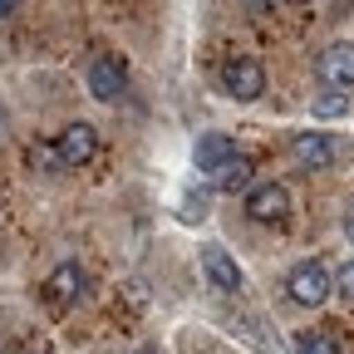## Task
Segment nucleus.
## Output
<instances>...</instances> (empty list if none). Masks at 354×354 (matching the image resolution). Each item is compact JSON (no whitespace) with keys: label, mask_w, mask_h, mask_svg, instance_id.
I'll return each mask as SVG.
<instances>
[{"label":"nucleus","mask_w":354,"mask_h":354,"mask_svg":"<svg viewBox=\"0 0 354 354\" xmlns=\"http://www.w3.org/2000/svg\"><path fill=\"white\" fill-rule=\"evenodd\" d=\"M202 271H207V286H212L216 295H236V290H241V266L221 251V246H207V251H202Z\"/></svg>","instance_id":"nucleus-8"},{"label":"nucleus","mask_w":354,"mask_h":354,"mask_svg":"<svg viewBox=\"0 0 354 354\" xmlns=\"http://www.w3.org/2000/svg\"><path fill=\"white\" fill-rule=\"evenodd\" d=\"M15 6H20V0H0V15H15Z\"/></svg>","instance_id":"nucleus-19"},{"label":"nucleus","mask_w":354,"mask_h":354,"mask_svg":"<svg viewBox=\"0 0 354 354\" xmlns=\"http://www.w3.org/2000/svg\"><path fill=\"white\" fill-rule=\"evenodd\" d=\"M344 236H349V241H354V202H349V207H344Z\"/></svg>","instance_id":"nucleus-17"},{"label":"nucleus","mask_w":354,"mask_h":354,"mask_svg":"<svg viewBox=\"0 0 354 354\" xmlns=\"http://www.w3.org/2000/svg\"><path fill=\"white\" fill-rule=\"evenodd\" d=\"M138 354H158V349H153V344H143V349H138Z\"/></svg>","instance_id":"nucleus-20"},{"label":"nucleus","mask_w":354,"mask_h":354,"mask_svg":"<svg viewBox=\"0 0 354 354\" xmlns=\"http://www.w3.org/2000/svg\"><path fill=\"white\" fill-rule=\"evenodd\" d=\"M246 216L261 221V227H276V221L290 216V192H286L281 183H256V187L246 192Z\"/></svg>","instance_id":"nucleus-6"},{"label":"nucleus","mask_w":354,"mask_h":354,"mask_svg":"<svg viewBox=\"0 0 354 354\" xmlns=\"http://www.w3.org/2000/svg\"><path fill=\"white\" fill-rule=\"evenodd\" d=\"M123 88H128V64L118 55H94L88 59V94L99 104H118Z\"/></svg>","instance_id":"nucleus-4"},{"label":"nucleus","mask_w":354,"mask_h":354,"mask_svg":"<svg viewBox=\"0 0 354 354\" xmlns=\"http://www.w3.org/2000/svg\"><path fill=\"white\" fill-rule=\"evenodd\" d=\"M335 295H344L354 305V261H344L339 271H335Z\"/></svg>","instance_id":"nucleus-15"},{"label":"nucleus","mask_w":354,"mask_h":354,"mask_svg":"<svg viewBox=\"0 0 354 354\" xmlns=\"http://www.w3.org/2000/svg\"><path fill=\"white\" fill-rule=\"evenodd\" d=\"M290 153H295L300 167H330V162L339 158V148H335L330 133H295V138H290Z\"/></svg>","instance_id":"nucleus-9"},{"label":"nucleus","mask_w":354,"mask_h":354,"mask_svg":"<svg viewBox=\"0 0 354 354\" xmlns=\"http://www.w3.org/2000/svg\"><path fill=\"white\" fill-rule=\"evenodd\" d=\"M6 354H44L39 344H15V349H6Z\"/></svg>","instance_id":"nucleus-18"},{"label":"nucleus","mask_w":354,"mask_h":354,"mask_svg":"<svg viewBox=\"0 0 354 354\" xmlns=\"http://www.w3.org/2000/svg\"><path fill=\"white\" fill-rule=\"evenodd\" d=\"M0 207H6V197H0Z\"/></svg>","instance_id":"nucleus-22"},{"label":"nucleus","mask_w":354,"mask_h":354,"mask_svg":"<svg viewBox=\"0 0 354 354\" xmlns=\"http://www.w3.org/2000/svg\"><path fill=\"white\" fill-rule=\"evenodd\" d=\"M55 148H59V162L64 167H88L99 158V128L94 123H69L59 138H55Z\"/></svg>","instance_id":"nucleus-7"},{"label":"nucleus","mask_w":354,"mask_h":354,"mask_svg":"<svg viewBox=\"0 0 354 354\" xmlns=\"http://www.w3.org/2000/svg\"><path fill=\"white\" fill-rule=\"evenodd\" d=\"M315 74H320V84L325 88H354V44L349 39H335V44H325L320 50V59H315Z\"/></svg>","instance_id":"nucleus-5"},{"label":"nucleus","mask_w":354,"mask_h":354,"mask_svg":"<svg viewBox=\"0 0 354 354\" xmlns=\"http://www.w3.org/2000/svg\"><path fill=\"white\" fill-rule=\"evenodd\" d=\"M295 354H339L335 330H295Z\"/></svg>","instance_id":"nucleus-12"},{"label":"nucleus","mask_w":354,"mask_h":354,"mask_svg":"<svg viewBox=\"0 0 354 354\" xmlns=\"http://www.w3.org/2000/svg\"><path fill=\"white\" fill-rule=\"evenodd\" d=\"M290 6H310V0H290Z\"/></svg>","instance_id":"nucleus-21"},{"label":"nucleus","mask_w":354,"mask_h":354,"mask_svg":"<svg viewBox=\"0 0 354 354\" xmlns=\"http://www.w3.org/2000/svg\"><path fill=\"white\" fill-rule=\"evenodd\" d=\"M212 177H216V187H221V192H251V187H256V183H251V162H246V158H232L227 167L212 172Z\"/></svg>","instance_id":"nucleus-11"},{"label":"nucleus","mask_w":354,"mask_h":354,"mask_svg":"<svg viewBox=\"0 0 354 354\" xmlns=\"http://www.w3.org/2000/svg\"><path fill=\"white\" fill-rule=\"evenodd\" d=\"M241 6H246L251 15H276V6H281V0H241Z\"/></svg>","instance_id":"nucleus-16"},{"label":"nucleus","mask_w":354,"mask_h":354,"mask_svg":"<svg viewBox=\"0 0 354 354\" xmlns=\"http://www.w3.org/2000/svg\"><path fill=\"white\" fill-rule=\"evenodd\" d=\"M84 286H88V276H84V266L79 261H59L50 276H44V286H39V295H44V305L50 310H69L79 295H84Z\"/></svg>","instance_id":"nucleus-3"},{"label":"nucleus","mask_w":354,"mask_h":354,"mask_svg":"<svg viewBox=\"0 0 354 354\" xmlns=\"http://www.w3.org/2000/svg\"><path fill=\"white\" fill-rule=\"evenodd\" d=\"M25 158H30L35 172H59V167H64V162H59V148H55V143H39V138L25 148Z\"/></svg>","instance_id":"nucleus-13"},{"label":"nucleus","mask_w":354,"mask_h":354,"mask_svg":"<svg viewBox=\"0 0 354 354\" xmlns=\"http://www.w3.org/2000/svg\"><path fill=\"white\" fill-rule=\"evenodd\" d=\"M286 295H290L295 305H310V310H315V305H325V300L335 295V276L325 271L320 261H300L295 271L286 276Z\"/></svg>","instance_id":"nucleus-1"},{"label":"nucleus","mask_w":354,"mask_h":354,"mask_svg":"<svg viewBox=\"0 0 354 354\" xmlns=\"http://www.w3.org/2000/svg\"><path fill=\"white\" fill-rule=\"evenodd\" d=\"M236 158V138H227V133H202L197 138V167L202 172H221Z\"/></svg>","instance_id":"nucleus-10"},{"label":"nucleus","mask_w":354,"mask_h":354,"mask_svg":"<svg viewBox=\"0 0 354 354\" xmlns=\"http://www.w3.org/2000/svg\"><path fill=\"white\" fill-rule=\"evenodd\" d=\"M216 79H221V88H227L236 104H251V99H261V94H266V69H261V59H246V55L227 59Z\"/></svg>","instance_id":"nucleus-2"},{"label":"nucleus","mask_w":354,"mask_h":354,"mask_svg":"<svg viewBox=\"0 0 354 354\" xmlns=\"http://www.w3.org/2000/svg\"><path fill=\"white\" fill-rule=\"evenodd\" d=\"M344 109H349V104L339 99V88H325V94L315 99V113H320V118H339Z\"/></svg>","instance_id":"nucleus-14"}]
</instances>
